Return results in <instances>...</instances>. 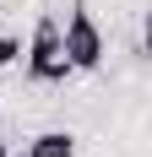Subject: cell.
<instances>
[{
    "instance_id": "obj_2",
    "label": "cell",
    "mask_w": 152,
    "mask_h": 157,
    "mask_svg": "<svg viewBox=\"0 0 152 157\" xmlns=\"http://www.w3.org/2000/svg\"><path fill=\"white\" fill-rule=\"evenodd\" d=\"M22 71H27V81H65L71 76L65 49H60V22H54V16H38V22H33L27 44H22Z\"/></svg>"
},
{
    "instance_id": "obj_5",
    "label": "cell",
    "mask_w": 152,
    "mask_h": 157,
    "mask_svg": "<svg viewBox=\"0 0 152 157\" xmlns=\"http://www.w3.org/2000/svg\"><path fill=\"white\" fill-rule=\"evenodd\" d=\"M0 157H16V152H11V146H6V136H0Z\"/></svg>"
},
{
    "instance_id": "obj_1",
    "label": "cell",
    "mask_w": 152,
    "mask_h": 157,
    "mask_svg": "<svg viewBox=\"0 0 152 157\" xmlns=\"http://www.w3.org/2000/svg\"><path fill=\"white\" fill-rule=\"evenodd\" d=\"M60 49H65V65L71 71H98L103 65L109 44H103V27L92 22L87 0H71V16H65V27H60Z\"/></svg>"
},
{
    "instance_id": "obj_4",
    "label": "cell",
    "mask_w": 152,
    "mask_h": 157,
    "mask_svg": "<svg viewBox=\"0 0 152 157\" xmlns=\"http://www.w3.org/2000/svg\"><path fill=\"white\" fill-rule=\"evenodd\" d=\"M16 60H22V33L0 27V71H6V65H16Z\"/></svg>"
},
{
    "instance_id": "obj_3",
    "label": "cell",
    "mask_w": 152,
    "mask_h": 157,
    "mask_svg": "<svg viewBox=\"0 0 152 157\" xmlns=\"http://www.w3.org/2000/svg\"><path fill=\"white\" fill-rule=\"evenodd\" d=\"M22 157H76V136L71 130H38L22 146Z\"/></svg>"
}]
</instances>
